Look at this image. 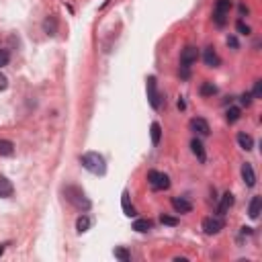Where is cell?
<instances>
[{
  "label": "cell",
  "instance_id": "cell-1",
  "mask_svg": "<svg viewBox=\"0 0 262 262\" xmlns=\"http://www.w3.org/2000/svg\"><path fill=\"white\" fill-rule=\"evenodd\" d=\"M80 164H82V168H86L90 174L103 176L107 172V162H105V158L99 152H86L84 156H80Z\"/></svg>",
  "mask_w": 262,
  "mask_h": 262
},
{
  "label": "cell",
  "instance_id": "cell-2",
  "mask_svg": "<svg viewBox=\"0 0 262 262\" xmlns=\"http://www.w3.org/2000/svg\"><path fill=\"white\" fill-rule=\"evenodd\" d=\"M64 195H66V201L70 205H74L78 211H88L92 207V203L88 201V197L84 195L82 189H78V186H66L64 189Z\"/></svg>",
  "mask_w": 262,
  "mask_h": 262
},
{
  "label": "cell",
  "instance_id": "cell-3",
  "mask_svg": "<svg viewBox=\"0 0 262 262\" xmlns=\"http://www.w3.org/2000/svg\"><path fill=\"white\" fill-rule=\"evenodd\" d=\"M199 60V49L195 45H186L180 53V70H182V78H189L191 66Z\"/></svg>",
  "mask_w": 262,
  "mask_h": 262
},
{
  "label": "cell",
  "instance_id": "cell-4",
  "mask_svg": "<svg viewBox=\"0 0 262 262\" xmlns=\"http://www.w3.org/2000/svg\"><path fill=\"white\" fill-rule=\"evenodd\" d=\"M232 10V0H217L213 8V21L217 27H223L228 23V14Z\"/></svg>",
  "mask_w": 262,
  "mask_h": 262
},
{
  "label": "cell",
  "instance_id": "cell-5",
  "mask_svg": "<svg viewBox=\"0 0 262 262\" xmlns=\"http://www.w3.org/2000/svg\"><path fill=\"white\" fill-rule=\"evenodd\" d=\"M147 184L152 191H166L170 186V178L164 172H158V170H149L147 172Z\"/></svg>",
  "mask_w": 262,
  "mask_h": 262
},
{
  "label": "cell",
  "instance_id": "cell-6",
  "mask_svg": "<svg viewBox=\"0 0 262 262\" xmlns=\"http://www.w3.org/2000/svg\"><path fill=\"white\" fill-rule=\"evenodd\" d=\"M147 101L149 105H152V109H162V97H160V92H158V86H156V78L154 76H149L147 78Z\"/></svg>",
  "mask_w": 262,
  "mask_h": 262
},
{
  "label": "cell",
  "instance_id": "cell-7",
  "mask_svg": "<svg viewBox=\"0 0 262 262\" xmlns=\"http://www.w3.org/2000/svg\"><path fill=\"white\" fill-rule=\"evenodd\" d=\"M223 219L221 217H207V219H203V232L207 234V236H215L223 230Z\"/></svg>",
  "mask_w": 262,
  "mask_h": 262
},
{
  "label": "cell",
  "instance_id": "cell-8",
  "mask_svg": "<svg viewBox=\"0 0 262 262\" xmlns=\"http://www.w3.org/2000/svg\"><path fill=\"white\" fill-rule=\"evenodd\" d=\"M191 131H195L197 135H203V137H207L209 133H211V127H209V123L205 121V119H201V117H195V119H191Z\"/></svg>",
  "mask_w": 262,
  "mask_h": 262
},
{
  "label": "cell",
  "instance_id": "cell-9",
  "mask_svg": "<svg viewBox=\"0 0 262 262\" xmlns=\"http://www.w3.org/2000/svg\"><path fill=\"white\" fill-rule=\"evenodd\" d=\"M172 207L176 213H191L193 211V203L186 197H172Z\"/></svg>",
  "mask_w": 262,
  "mask_h": 262
},
{
  "label": "cell",
  "instance_id": "cell-10",
  "mask_svg": "<svg viewBox=\"0 0 262 262\" xmlns=\"http://www.w3.org/2000/svg\"><path fill=\"white\" fill-rule=\"evenodd\" d=\"M242 178H244V182H246V186L248 189H252V186L256 184V172H254V168H252V164H244L242 166Z\"/></svg>",
  "mask_w": 262,
  "mask_h": 262
},
{
  "label": "cell",
  "instance_id": "cell-11",
  "mask_svg": "<svg viewBox=\"0 0 262 262\" xmlns=\"http://www.w3.org/2000/svg\"><path fill=\"white\" fill-rule=\"evenodd\" d=\"M232 205H234V195H232V193H226V195L221 197V203H219V207H217V213H219V217L228 215V211L232 209Z\"/></svg>",
  "mask_w": 262,
  "mask_h": 262
},
{
  "label": "cell",
  "instance_id": "cell-12",
  "mask_svg": "<svg viewBox=\"0 0 262 262\" xmlns=\"http://www.w3.org/2000/svg\"><path fill=\"white\" fill-rule=\"evenodd\" d=\"M203 60H205V64H207L209 68H217V66L221 64L219 55L215 53V49H213V47H207V49L203 51Z\"/></svg>",
  "mask_w": 262,
  "mask_h": 262
},
{
  "label": "cell",
  "instance_id": "cell-13",
  "mask_svg": "<svg viewBox=\"0 0 262 262\" xmlns=\"http://www.w3.org/2000/svg\"><path fill=\"white\" fill-rule=\"evenodd\" d=\"M260 211H262V199H260V197H252L250 207H248V215H250L252 219H258Z\"/></svg>",
  "mask_w": 262,
  "mask_h": 262
},
{
  "label": "cell",
  "instance_id": "cell-14",
  "mask_svg": "<svg viewBox=\"0 0 262 262\" xmlns=\"http://www.w3.org/2000/svg\"><path fill=\"white\" fill-rule=\"evenodd\" d=\"M191 149H193V154L199 158V162H205L207 160V154H205V147H203V143H201V139H193L191 141Z\"/></svg>",
  "mask_w": 262,
  "mask_h": 262
},
{
  "label": "cell",
  "instance_id": "cell-15",
  "mask_svg": "<svg viewBox=\"0 0 262 262\" xmlns=\"http://www.w3.org/2000/svg\"><path fill=\"white\" fill-rule=\"evenodd\" d=\"M121 205H123V211H125V215H127V217H133V215H137L135 207L129 203V193H127V191H123V195H121Z\"/></svg>",
  "mask_w": 262,
  "mask_h": 262
},
{
  "label": "cell",
  "instance_id": "cell-16",
  "mask_svg": "<svg viewBox=\"0 0 262 262\" xmlns=\"http://www.w3.org/2000/svg\"><path fill=\"white\" fill-rule=\"evenodd\" d=\"M238 143H240V147L242 149H246V152H250V149L254 147V139H252V135H248V133H238Z\"/></svg>",
  "mask_w": 262,
  "mask_h": 262
},
{
  "label": "cell",
  "instance_id": "cell-17",
  "mask_svg": "<svg viewBox=\"0 0 262 262\" xmlns=\"http://www.w3.org/2000/svg\"><path fill=\"white\" fill-rule=\"evenodd\" d=\"M12 193H14L12 182H10L8 178H4V176H0V197L6 199V197H10Z\"/></svg>",
  "mask_w": 262,
  "mask_h": 262
},
{
  "label": "cell",
  "instance_id": "cell-18",
  "mask_svg": "<svg viewBox=\"0 0 262 262\" xmlns=\"http://www.w3.org/2000/svg\"><path fill=\"white\" fill-rule=\"evenodd\" d=\"M43 31H45L47 35H55V33H58V18H55L53 14L47 16L45 21H43Z\"/></svg>",
  "mask_w": 262,
  "mask_h": 262
},
{
  "label": "cell",
  "instance_id": "cell-19",
  "mask_svg": "<svg viewBox=\"0 0 262 262\" xmlns=\"http://www.w3.org/2000/svg\"><path fill=\"white\" fill-rule=\"evenodd\" d=\"M90 226H92L90 217H86V215H80V217H78V221H76V230H78V234L88 232V230H90Z\"/></svg>",
  "mask_w": 262,
  "mask_h": 262
},
{
  "label": "cell",
  "instance_id": "cell-20",
  "mask_svg": "<svg viewBox=\"0 0 262 262\" xmlns=\"http://www.w3.org/2000/svg\"><path fill=\"white\" fill-rule=\"evenodd\" d=\"M14 154V145L8 139H0V156H12Z\"/></svg>",
  "mask_w": 262,
  "mask_h": 262
},
{
  "label": "cell",
  "instance_id": "cell-21",
  "mask_svg": "<svg viewBox=\"0 0 262 262\" xmlns=\"http://www.w3.org/2000/svg\"><path fill=\"white\" fill-rule=\"evenodd\" d=\"M133 230L135 232H149V230H152V221H149V219H137L135 223H133Z\"/></svg>",
  "mask_w": 262,
  "mask_h": 262
},
{
  "label": "cell",
  "instance_id": "cell-22",
  "mask_svg": "<svg viewBox=\"0 0 262 262\" xmlns=\"http://www.w3.org/2000/svg\"><path fill=\"white\" fill-rule=\"evenodd\" d=\"M160 137H162V127H160V123H152V143L158 145V143H160Z\"/></svg>",
  "mask_w": 262,
  "mask_h": 262
},
{
  "label": "cell",
  "instance_id": "cell-23",
  "mask_svg": "<svg viewBox=\"0 0 262 262\" xmlns=\"http://www.w3.org/2000/svg\"><path fill=\"white\" fill-rule=\"evenodd\" d=\"M215 92H217V86H213L211 82H205V84L201 86V95H203V97H213Z\"/></svg>",
  "mask_w": 262,
  "mask_h": 262
},
{
  "label": "cell",
  "instance_id": "cell-24",
  "mask_svg": "<svg viewBox=\"0 0 262 262\" xmlns=\"http://www.w3.org/2000/svg\"><path fill=\"white\" fill-rule=\"evenodd\" d=\"M115 258H119L121 262H129V260H131V254H129L125 248H115Z\"/></svg>",
  "mask_w": 262,
  "mask_h": 262
},
{
  "label": "cell",
  "instance_id": "cell-25",
  "mask_svg": "<svg viewBox=\"0 0 262 262\" xmlns=\"http://www.w3.org/2000/svg\"><path fill=\"white\" fill-rule=\"evenodd\" d=\"M238 119H240V109H238V107H230V109H228V121H230V123H236Z\"/></svg>",
  "mask_w": 262,
  "mask_h": 262
},
{
  "label": "cell",
  "instance_id": "cell-26",
  "mask_svg": "<svg viewBox=\"0 0 262 262\" xmlns=\"http://www.w3.org/2000/svg\"><path fill=\"white\" fill-rule=\"evenodd\" d=\"M8 62H10L8 49H0V68H2V66H8Z\"/></svg>",
  "mask_w": 262,
  "mask_h": 262
},
{
  "label": "cell",
  "instance_id": "cell-27",
  "mask_svg": "<svg viewBox=\"0 0 262 262\" xmlns=\"http://www.w3.org/2000/svg\"><path fill=\"white\" fill-rule=\"evenodd\" d=\"M160 221L164 223V226H178V219H176V217H170V215H162Z\"/></svg>",
  "mask_w": 262,
  "mask_h": 262
},
{
  "label": "cell",
  "instance_id": "cell-28",
  "mask_svg": "<svg viewBox=\"0 0 262 262\" xmlns=\"http://www.w3.org/2000/svg\"><path fill=\"white\" fill-rule=\"evenodd\" d=\"M260 95H262V80H256L254 82V90H252V97L260 99Z\"/></svg>",
  "mask_w": 262,
  "mask_h": 262
},
{
  "label": "cell",
  "instance_id": "cell-29",
  "mask_svg": "<svg viewBox=\"0 0 262 262\" xmlns=\"http://www.w3.org/2000/svg\"><path fill=\"white\" fill-rule=\"evenodd\" d=\"M236 29H238V31H240L242 35H248V33H250V27H248V25H246L244 21H238V25H236Z\"/></svg>",
  "mask_w": 262,
  "mask_h": 262
},
{
  "label": "cell",
  "instance_id": "cell-30",
  "mask_svg": "<svg viewBox=\"0 0 262 262\" xmlns=\"http://www.w3.org/2000/svg\"><path fill=\"white\" fill-rule=\"evenodd\" d=\"M240 103H242V105H244V107H248V105L252 103V95H248V92H246V95H242V99H240Z\"/></svg>",
  "mask_w": 262,
  "mask_h": 262
},
{
  "label": "cell",
  "instance_id": "cell-31",
  "mask_svg": "<svg viewBox=\"0 0 262 262\" xmlns=\"http://www.w3.org/2000/svg\"><path fill=\"white\" fill-rule=\"evenodd\" d=\"M6 86H8V78L4 74H0V90H6Z\"/></svg>",
  "mask_w": 262,
  "mask_h": 262
},
{
  "label": "cell",
  "instance_id": "cell-32",
  "mask_svg": "<svg viewBox=\"0 0 262 262\" xmlns=\"http://www.w3.org/2000/svg\"><path fill=\"white\" fill-rule=\"evenodd\" d=\"M228 45H232V47H238V39H236V37H228Z\"/></svg>",
  "mask_w": 262,
  "mask_h": 262
},
{
  "label": "cell",
  "instance_id": "cell-33",
  "mask_svg": "<svg viewBox=\"0 0 262 262\" xmlns=\"http://www.w3.org/2000/svg\"><path fill=\"white\" fill-rule=\"evenodd\" d=\"M240 12H242V14H248V8H246L244 4H242V6H240Z\"/></svg>",
  "mask_w": 262,
  "mask_h": 262
},
{
  "label": "cell",
  "instance_id": "cell-34",
  "mask_svg": "<svg viewBox=\"0 0 262 262\" xmlns=\"http://www.w3.org/2000/svg\"><path fill=\"white\" fill-rule=\"evenodd\" d=\"M4 254V244H0V256Z\"/></svg>",
  "mask_w": 262,
  "mask_h": 262
}]
</instances>
